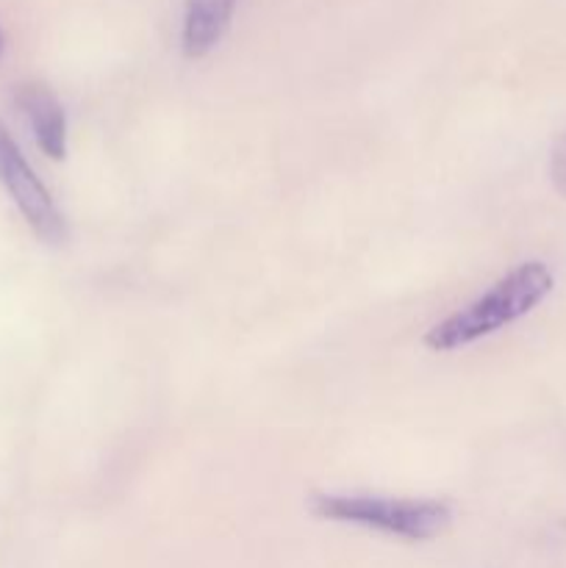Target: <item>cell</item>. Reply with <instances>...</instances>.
<instances>
[{
	"label": "cell",
	"instance_id": "obj_1",
	"mask_svg": "<svg viewBox=\"0 0 566 568\" xmlns=\"http://www.w3.org/2000/svg\"><path fill=\"white\" fill-rule=\"evenodd\" d=\"M555 275L544 261H525L499 277L488 292L453 311L431 327L422 338L431 353H455L481 338L494 336L503 327L525 320L553 294Z\"/></svg>",
	"mask_w": 566,
	"mask_h": 568
},
{
	"label": "cell",
	"instance_id": "obj_2",
	"mask_svg": "<svg viewBox=\"0 0 566 568\" xmlns=\"http://www.w3.org/2000/svg\"><path fill=\"white\" fill-rule=\"evenodd\" d=\"M311 510L320 519L358 525L403 541H433L453 525V508L442 499H394L364 494H314Z\"/></svg>",
	"mask_w": 566,
	"mask_h": 568
},
{
	"label": "cell",
	"instance_id": "obj_3",
	"mask_svg": "<svg viewBox=\"0 0 566 568\" xmlns=\"http://www.w3.org/2000/svg\"><path fill=\"white\" fill-rule=\"evenodd\" d=\"M0 186L9 192L11 203L20 209L22 220L37 233V239H42L44 244H53V247L70 239L64 214L59 211L55 200L50 197L48 186L31 170L26 155L20 153L3 122H0Z\"/></svg>",
	"mask_w": 566,
	"mask_h": 568
},
{
	"label": "cell",
	"instance_id": "obj_4",
	"mask_svg": "<svg viewBox=\"0 0 566 568\" xmlns=\"http://www.w3.org/2000/svg\"><path fill=\"white\" fill-rule=\"evenodd\" d=\"M17 105L31 122L37 144L48 159L61 161L67 155V114L59 98L44 83H22L17 89Z\"/></svg>",
	"mask_w": 566,
	"mask_h": 568
},
{
	"label": "cell",
	"instance_id": "obj_5",
	"mask_svg": "<svg viewBox=\"0 0 566 568\" xmlns=\"http://www.w3.org/2000/svg\"><path fill=\"white\" fill-rule=\"evenodd\" d=\"M236 0H186L181 44L186 59H203L225 37Z\"/></svg>",
	"mask_w": 566,
	"mask_h": 568
},
{
	"label": "cell",
	"instance_id": "obj_6",
	"mask_svg": "<svg viewBox=\"0 0 566 568\" xmlns=\"http://www.w3.org/2000/svg\"><path fill=\"white\" fill-rule=\"evenodd\" d=\"M549 178H553V186L558 189V194L566 197V133L555 142L553 155H549Z\"/></svg>",
	"mask_w": 566,
	"mask_h": 568
},
{
	"label": "cell",
	"instance_id": "obj_7",
	"mask_svg": "<svg viewBox=\"0 0 566 568\" xmlns=\"http://www.w3.org/2000/svg\"><path fill=\"white\" fill-rule=\"evenodd\" d=\"M0 50H3V37H0Z\"/></svg>",
	"mask_w": 566,
	"mask_h": 568
}]
</instances>
